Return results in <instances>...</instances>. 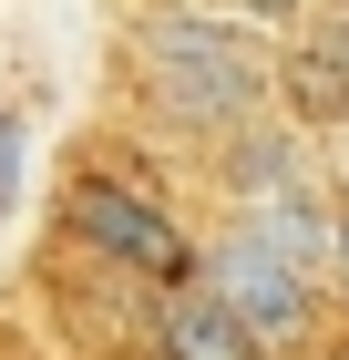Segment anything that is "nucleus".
I'll list each match as a JSON object with an SVG mask.
<instances>
[{
    "instance_id": "0eeeda50",
    "label": "nucleus",
    "mask_w": 349,
    "mask_h": 360,
    "mask_svg": "<svg viewBox=\"0 0 349 360\" xmlns=\"http://www.w3.org/2000/svg\"><path fill=\"white\" fill-rule=\"evenodd\" d=\"M339 31H349V0H339ZM339 52H349V41H339Z\"/></svg>"
},
{
    "instance_id": "423d86ee",
    "label": "nucleus",
    "mask_w": 349,
    "mask_h": 360,
    "mask_svg": "<svg viewBox=\"0 0 349 360\" xmlns=\"http://www.w3.org/2000/svg\"><path fill=\"white\" fill-rule=\"evenodd\" d=\"M329 257H339V278H349V226H329Z\"/></svg>"
},
{
    "instance_id": "6e6552de",
    "label": "nucleus",
    "mask_w": 349,
    "mask_h": 360,
    "mask_svg": "<svg viewBox=\"0 0 349 360\" xmlns=\"http://www.w3.org/2000/svg\"><path fill=\"white\" fill-rule=\"evenodd\" d=\"M339 165H349V144H339Z\"/></svg>"
},
{
    "instance_id": "20e7f679",
    "label": "nucleus",
    "mask_w": 349,
    "mask_h": 360,
    "mask_svg": "<svg viewBox=\"0 0 349 360\" xmlns=\"http://www.w3.org/2000/svg\"><path fill=\"white\" fill-rule=\"evenodd\" d=\"M154 360H257V340H246L195 278H175L164 309H154Z\"/></svg>"
},
{
    "instance_id": "f03ea898",
    "label": "nucleus",
    "mask_w": 349,
    "mask_h": 360,
    "mask_svg": "<svg viewBox=\"0 0 349 360\" xmlns=\"http://www.w3.org/2000/svg\"><path fill=\"white\" fill-rule=\"evenodd\" d=\"M195 288H206V299L226 309L246 340H257V350H268V340H308V319H319L308 278H298L288 257H268L246 226H237V237H216V257H206V278H195Z\"/></svg>"
},
{
    "instance_id": "39448f33",
    "label": "nucleus",
    "mask_w": 349,
    "mask_h": 360,
    "mask_svg": "<svg viewBox=\"0 0 349 360\" xmlns=\"http://www.w3.org/2000/svg\"><path fill=\"white\" fill-rule=\"evenodd\" d=\"M246 237H257V248H268V257H288L298 278H308V257L329 248V226H319V206H308V195H298V186H268V195H257V217H246Z\"/></svg>"
},
{
    "instance_id": "f257e3e1",
    "label": "nucleus",
    "mask_w": 349,
    "mask_h": 360,
    "mask_svg": "<svg viewBox=\"0 0 349 360\" xmlns=\"http://www.w3.org/2000/svg\"><path fill=\"white\" fill-rule=\"evenodd\" d=\"M134 62H144V93H154L175 124H237V113L257 103V72H246L237 41L206 31V21H154L134 41Z\"/></svg>"
},
{
    "instance_id": "7ed1b4c3",
    "label": "nucleus",
    "mask_w": 349,
    "mask_h": 360,
    "mask_svg": "<svg viewBox=\"0 0 349 360\" xmlns=\"http://www.w3.org/2000/svg\"><path fill=\"white\" fill-rule=\"evenodd\" d=\"M72 226H82L103 257H124V268L185 278V237H175V226H164L134 186H103V175H82V186H72Z\"/></svg>"
}]
</instances>
